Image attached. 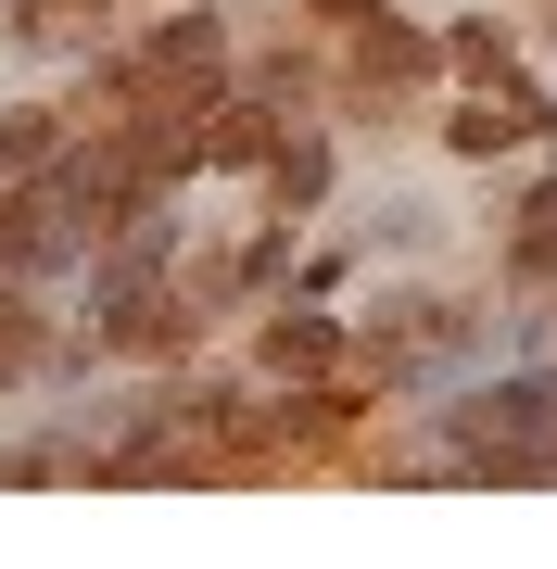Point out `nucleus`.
Wrapping results in <instances>:
<instances>
[{
	"mask_svg": "<svg viewBox=\"0 0 557 569\" xmlns=\"http://www.w3.org/2000/svg\"><path fill=\"white\" fill-rule=\"evenodd\" d=\"M456 468H495V481H545L557 468V380H481L444 406Z\"/></svg>",
	"mask_w": 557,
	"mask_h": 569,
	"instance_id": "obj_1",
	"label": "nucleus"
},
{
	"mask_svg": "<svg viewBox=\"0 0 557 569\" xmlns=\"http://www.w3.org/2000/svg\"><path fill=\"white\" fill-rule=\"evenodd\" d=\"M216 77H228V26L216 13H166L115 63V114H216Z\"/></svg>",
	"mask_w": 557,
	"mask_h": 569,
	"instance_id": "obj_2",
	"label": "nucleus"
},
{
	"mask_svg": "<svg viewBox=\"0 0 557 569\" xmlns=\"http://www.w3.org/2000/svg\"><path fill=\"white\" fill-rule=\"evenodd\" d=\"M545 127H557V102H545V89L481 77V102H456V114H444V140H456V152H507V140H545Z\"/></svg>",
	"mask_w": 557,
	"mask_h": 569,
	"instance_id": "obj_3",
	"label": "nucleus"
},
{
	"mask_svg": "<svg viewBox=\"0 0 557 569\" xmlns=\"http://www.w3.org/2000/svg\"><path fill=\"white\" fill-rule=\"evenodd\" d=\"M330 355H342V329L317 317V305H279V317H267V367H279V380H317Z\"/></svg>",
	"mask_w": 557,
	"mask_h": 569,
	"instance_id": "obj_4",
	"label": "nucleus"
},
{
	"mask_svg": "<svg viewBox=\"0 0 557 569\" xmlns=\"http://www.w3.org/2000/svg\"><path fill=\"white\" fill-rule=\"evenodd\" d=\"M203 164H279V114H267V102H216Z\"/></svg>",
	"mask_w": 557,
	"mask_h": 569,
	"instance_id": "obj_5",
	"label": "nucleus"
},
{
	"mask_svg": "<svg viewBox=\"0 0 557 569\" xmlns=\"http://www.w3.org/2000/svg\"><path fill=\"white\" fill-rule=\"evenodd\" d=\"M39 355H51V317L26 305V279H0V380H26Z\"/></svg>",
	"mask_w": 557,
	"mask_h": 569,
	"instance_id": "obj_6",
	"label": "nucleus"
},
{
	"mask_svg": "<svg viewBox=\"0 0 557 569\" xmlns=\"http://www.w3.org/2000/svg\"><path fill=\"white\" fill-rule=\"evenodd\" d=\"M418 63H431V39H418V26H392V13L355 26V77H418Z\"/></svg>",
	"mask_w": 557,
	"mask_h": 569,
	"instance_id": "obj_7",
	"label": "nucleus"
},
{
	"mask_svg": "<svg viewBox=\"0 0 557 569\" xmlns=\"http://www.w3.org/2000/svg\"><path fill=\"white\" fill-rule=\"evenodd\" d=\"M507 266H519V279H557V178L533 190V203H519V241H507Z\"/></svg>",
	"mask_w": 557,
	"mask_h": 569,
	"instance_id": "obj_8",
	"label": "nucleus"
},
{
	"mask_svg": "<svg viewBox=\"0 0 557 569\" xmlns=\"http://www.w3.org/2000/svg\"><path fill=\"white\" fill-rule=\"evenodd\" d=\"M267 190H279V216H305L317 190H330V152H317V140H279V164H267Z\"/></svg>",
	"mask_w": 557,
	"mask_h": 569,
	"instance_id": "obj_9",
	"label": "nucleus"
},
{
	"mask_svg": "<svg viewBox=\"0 0 557 569\" xmlns=\"http://www.w3.org/2000/svg\"><path fill=\"white\" fill-rule=\"evenodd\" d=\"M456 63H469V77H507V26H456V39H444Z\"/></svg>",
	"mask_w": 557,
	"mask_h": 569,
	"instance_id": "obj_10",
	"label": "nucleus"
},
{
	"mask_svg": "<svg viewBox=\"0 0 557 569\" xmlns=\"http://www.w3.org/2000/svg\"><path fill=\"white\" fill-rule=\"evenodd\" d=\"M317 13H330V26H342V39H355V26H368V13H380V0H317Z\"/></svg>",
	"mask_w": 557,
	"mask_h": 569,
	"instance_id": "obj_11",
	"label": "nucleus"
}]
</instances>
